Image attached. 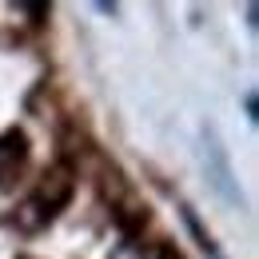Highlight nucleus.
Listing matches in <instances>:
<instances>
[{"label":"nucleus","instance_id":"nucleus-1","mask_svg":"<svg viewBox=\"0 0 259 259\" xmlns=\"http://www.w3.org/2000/svg\"><path fill=\"white\" fill-rule=\"evenodd\" d=\"M24 163V136H4L0 140V180H8Z\"/></svg>","mask_w":259,"mask_h":259},{"label":"nucleus","instance_id":"nucleus-2","mask_svg":"<svg viewBox=\"0 0 259 259\" xmlns=\"http://www.w3.org/2000/svg\"><path fill=\"white\" fill-rule=\"evenodd\" d=\"M160 259H184V255H176L171 247H163V255H160Z\"/></svg>","mask_w":259,"mask_h":259}]
</instances>
